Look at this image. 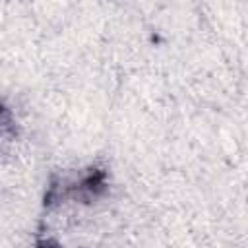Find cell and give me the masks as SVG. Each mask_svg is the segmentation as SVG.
Listing matches in <instances>:
<instances>
[{
	"label": "cell",
	"mask_w": 248,
	"mask_h": 248,
	"mask_svg": "<svg viewBox=\"0 0 248 248\" xmlns=\"http://www.w3.org/2000/svg\"><path fill=\"white\" fill-rule=\"evenodd\" d=\"M37 248H60V246L54 244V242H50V240H43V242L37 244Z\"/></svg>",
	"instance_id": "obj_1"
}]
</instances>
